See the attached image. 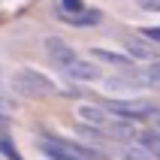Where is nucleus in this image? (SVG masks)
<instances>
[{
	"label": "nucleus",
	"instance_id": "f257e3e1",
	"mask_svg": "<svg viewBox=\"0 0 160 160\" xmlns=\"http://www.w3.org/2000/svg\"><path fill=\"white\" fill-rule=\"evenodd\" d=\"M12 88H15V94L30 97V100L61 94V88H58V85H54L45 72L33 70V67H21V70H15V76H12Z\"/></svg>",
	"mask_w": 160,
	"mask_h": 160
},
{
	"label": "nucleus",
	"instance_id": "f03ea898",
	"mask_svg": "<svg viewBox=\"0 0 160 160\" xmlns=\"http://www.w3.org/2000/svg\"><path fill=\"white\" fill-rule=\"evenodd\" d=\"M39 148H42L45 157H52V160H100L103 157L100 148H91V145H82V142H70V139H58V136L42 139Z\"/></svg>",
	"mask_w": 160,
	"mask_h": 160
},
{
	"label": "nucleus",
	"instance_id": "7ed1b4c3",
	"mask_svg": "<svg viewBox=\"0 0 160 160\" xmlns=\"http://www.w3.org/2000/svg\"><path fill=\"white\" fill-rule=\"evenodd\" d=\"M106 112L115 118H127V121H148L157 112L151 100H109Z\"/></svg>",
	"mask_w": 160,
	"mask_h": 160
},
{
	"label": "nucleus",
	"instance_id": "20e7f679",
	"mask_svg": "<svg viewBox=\"0 0 160 160\" xmlns=\"http://www.w3.org/2000/svg\"><path fill=\"white\" fill-rule=\"evenodd\" d=\"M45 54H48V61L58 67V70H63V67H70L79 54H76V48H72L70 42H63V39H58V36H48L45 39Z\"/></svg>",
	"mask_w": 160,
	"mask_h": 160
},
{
	"label": "nucleus",
	"instance_id": "39448f33",
	"mask_svg": "<svg viewBox=\"0 0 160 160\" xmlns=\"http://www.w3.org/2000/svg\"><path fill=\"white\" fill-rule=\"evenodd\" d=\"M76 118H79L82 124H88V127H106V121L112 115L106 112V106H100V103H82V106H76Z\"/></svg>",
	"mask_w": 160,
	"mask_h": 160
},
{
	"label": "nucleus",
	"instance_id": "423d86ee",
	"mask_svg": "<svg viewBox=\"0 0 160 160\" xmlns=\"http://www.w3.org/2000/svg\"><path fill=\"white\" fill-rule=\"evenodd\" d=\"M63 72H67L72 82H97L100 76H103L97 63H94V61H85V58H76L70 67H63Z\"/></svg>",
	"mask_w": 160,
	"mask_h": 160
},
{
	"label": "nucleus",
	"instance_id": "0eeeda50",
	"mask_svg": "<svg viewBox=\"0 0 160 160\" xmlns=\"http://www.w3.org/2000/svg\"><path fill=\"white\" fill-rule=\"evenodd\" d=\"M103 133L109 136V139H115V142H130L136 136V127H133V121H127V118H109L106 121V127H103Z\"/></svg>",
	"mask_w": 160,
	"mask_h": 160
},
{
	"label": "nucleus",
	"instance_id": "6e6552de",
	"mask_svg": "<svg viewBox=\"0 0 160 160\" xmlns=\"http://www.w3.org/2000/svg\"><path fill=\"white\" fill-rule=\"evenodd\" d=\"M94 61H103L109 67H118V70H133V58L130 54H121V52H112V48H94Z\"/></svg>",
	"mask_w": 160,
	"mask_h": 160
},
{
	"label": "nucleus",
	"instance_id": "1a4fd4ad",
	"mask_svg": "<svg viewBox=\"0 0 160 160\" xmlns=\"http://www.w3.org/2000/svg\"><path fill=\"white\" fill-rule=\"evenodd\" d=\"M124 48H127V54L133 61H154V45H148L145 39L130 36V39H124Z\"/></svg>",
	"mask_w": 160,
	"mask_h": 160
},
{
	"label": "nucleus",
	"instance_id": "9d476101",
	"mask_svg": "<svg viewBox=\"0 0 160 160\" xmlns=\"http://www.w3.org/2000/svg\"><path fill=\"white\" fill-rule=\"evenodd\" d=\"M100 18H103L100 9H82L76 15H63V21L72 27H94V24H100Z\"/></svg>",
	"mask_w": 160,
	"mask_h": 160
},
{
	"label": "nucleus",
	"instance_id": "9b49d317",
	"mask_svg": "<svg viewBox=\"0 0 160 160\" xmlns=\"http://www.w3.org/2000/svg\"><path fill=\"white\" fill-rule=\"evenodd\" d=\"M139 145H142V148L151 154L154 160H160V130H148V133H142Z\"/></svg>",
	"mask_w": 160,
	"mask_h": 160
},
{
	"label": "nucleus",
	"instance_id": "f8f14e48",
	"mask_svg": "<svg viewBox=\"0 0 160 160\" xmlns=\"http://www.w3.org/2000/svg\"><path fill=\"white\" fill-rule=\"evenodd\" d=\"M121 160H154V157L145 151L142 145H127L124 151H121Z\"/></svg>",
	"mask_w": 160,
	"mask_h": 160
},
{
	"label": "nucleus",
	"instance_id": "ddd939ff",
	"mask_svg": "<svg viewBox=\"0 0 160 160\" xmlns=\"http://www.w3.org/2000/svg\"><path fill=\"white\" fill-rule=\"evenodd\" d=\"M0 154L6 160H21V154H18V148L12 145V139H9L6 133H0Z\"/></svg>",
	"mask_w": 160,
	"mask_h": 160
},
{
	"label": "nucleus",
	"instance_id": "4468645a",
	"mask_svg": "<svg viewBox=\"0 0 160 160\" xmlns=\"http://www.w3.org/2000/svg\"><path fill=\"white\" fill-rule=\"evenodd\" d=\"M61 9H63V15H76V12L85 9V3L82 0H61Z\"/></svg>",
	"mask_w": 160,
	"mask_h": 160
},
{
	"label": "nucleus",
	"instance_id": "2eb2a0df",
	"mask_svg": "<svg viewBox=\"0 0 160 160\" xmlns=\"http://www.w3.org/2000/svg\"><path fill=\"white\" fill-rule=\"evenodd\" d=\"M142 36H145V39H151V42H160V27H145Z\"/></svg>",
	"mask_w": 160,
	"mask_h": 160
},
{
	"label": "nucleus",
	"instance_id": "dca6fc26",
	"mask_svg": "<svg viewBox=\"0 0 160 160\" xmlns=\"http://www.w3.org/2000/svg\"><path fill=\"white\" fill-rule=\"evenodd\" d=\"M142 9H151V12H160V0H139Z\"/></svg>",
	"mask_w": 160,
	"mask_h": 160
},
{
	"label": "nucleus",
	"instance_id": "f3484780",
	"mask_svg": "<svg viewBox=\"0 0 160 160\" xmlns=\"http://www.w3.org/2000/svg\"><path fill=\"white\" fill-rule=\"evenodd\" d=\"M148 121H151V124H154V130H160V109H157V112H154L151 118H148Z\"/></svg>",
	"mask_w": 160,
	"mask_h": 160
},
{
	"label": "nucleus",
	"instance_id": "a211bd4d",
	"mask_svg": "<svg viewBox=\"0 0 160 160\" xmlns=\"http://www.w3.org/2000/svg\"><path fill=\"white\" fill-rule=\"evenodd\" d=\"M3 127H6V118H3V115H0V130H3Z\"/></svg>",
	"mask_w": 160,
	"mask_h": 160
}]
</instances>
